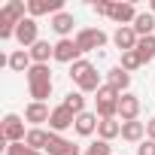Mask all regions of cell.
Masks as SVG:
<instances>
[{"label":"cell","mask_w":155,"mask_h":155,"mask_svg":"<svg viewBox=\"0 0 155 155\" xmlns=\"http://www.w3.org/2000/svg\"><path fill=\"white\" fill-rule=\"evenodd\" d=\"M73 40H76V46H79V52H94V49L107 46V34L97 31V28H82Z\"/></svg>","instance_id":"4"},{"label":"cell","mask_w":155,"mask_h":155,"mask_svg":"<svg viewBox=\"0 0 155 155\" xmlns=\"http://www.w3.org/2000/svg\"><path fill=\"white\" fill-rule=\"evenodd\" d=\"M107 85H113L119 94H128V85H131V73L122 70V67H113L107 73Z\"/></svg>","instance_id":"16"},{"label":"cell","mask_w":155,"mask_h":155,"mask_svg":"<svg viewBox=\"0 0 155 155\" xmlns=\"http://www.w3.org/2000/svg\"><path fill=\"white\" fill-rule=\"evenodd\" d=\"M113 43H116V49L125 55V52H134V49H137L140 37L134 34V28H119V31L113 34Z\"/></svg>","instance_id":"12"},{"label":"cell","mask_w":155,"mask_h":155,"mask_svg":"<svg viewBox=\"0 0 155 155\" xmlns=\"http://www.w3.org/2000/svg\"><path fill=\"white\" fill-rule=\"evenodd\" d=\"M64 107H67L70 113H76V116L85 113V94H82V91H70V94L64 97Z\"/></svg>","instance_id":"25"},{"label":"cell","mask_w":155,"mask_h":155,"mask_svg":"<svg viewBox=\"0 0 155 155\" xmlns=\"http://www.w3.org/2000/svg\"><path fill=\"white\" fill-rule=\"evenodd\" d=\"M149 9H152V15H155V0H152V3H149Z\"/></svg>","instance_id":"34"},{"label":"cell","mask_w":155,"mask_h":155,"mask_svg":"<svg viewBox=\"0 0 155 155\" xmlns=\"http://www.w3.org/2000/svg\"><path fill=\"white\" fill-rule=\"evenodd\" d=\"M143 137H146V125H143V122H122V140L140 146Z\"/></svg>","instance_id":"18"},{"label":"cell","mask_w":155,"mask_h":155,"mask_svg":"<svg viewBox=\"0 0 155 155\" xmlns=\"http://www.w3.org/2000/svg\"><path fill=\"white\" fill-rule=\"evenodd\" d=\"M119 97H122V94H119V91H116V88H113V85H107V82H104V85H101V91H97V97H94V101H97V104H116V101H119Z\"/></svg>","instance_id":"27"},{"label":"cell","mask_w":155,"mask_h":155,"mask_svg":"<svg viewBox=\"0 0 155 155\" xmlns=\"http://www.w3.org/2000/svg\"><path fill=\"white\" fill-rule=\"evenodd\" d=\"M97 137L101 140H116V137H122V122L119 119H101V125H97Z\"/></svg>","instance_id":"19"},{"label":"cell","mask_w":155,"mask_h":155,"mask_svg":"<svg viewBox=\"0 0 155 155\" xmlns=\"http://www.w3.org/2000/svg\"><path fill=\"white\" fill-rule=\"evenodd\" d=\"M137 9H134V3H113V12H110V18L113 21H119V28H131L134 21H137Z\"/></svg>","instance_id":"10"},{"label":"cell","mask_w":155,"mask_h":155,"mask_svg":"<svg viewBox=\"0 0 155 155\" xmlns=\"http://www.w3.org/2000/svg\"><path fill=\"white\" fill-rule=\"evenodd\" d=\"M131 28H134L137 37H152V34H155V15H152V12H140Z\"/></svg>","instance_id":"21"},{"label":"cell","mask_w":155,"mask_h":155,"mask_svg":"<svg viewBox=\"0 0 155 155\" xmlns=\"http://www.w3.org/2000/svg\"><path fill=\"white\" fill-rule=\"evenodd\" d=\"M91 67H94L91 61H85V58H79V61H76V64H70V79H73V82H79V79H82V76H85V73H88Z\"/></svg>","instance_id":"26"},{"label":"cell","mask_w":155,"mask_h":155,"mask_svg":"<svg viewBox=\"0 0 155 155\" xmlns=\"http://www.w3.org/2000/svg\"><path fill=\"white\" fill-rule=\"evenodd\" d=\"M58 15L64 12V0H28V15L37 18V15Z\"/></svg>","instance_id":"7"},{"label":"cell","mask_w":155,"mask_h":155,"mask_svg":"<svg viewBox=\"0 0 155 155\" xmlns=\"http://www.w3.org/2000/svg\"><path fill=\"white\" fill-rule=\"evenodd\" d=\"M28 52H31L34 64H49V58H55V46H49L46 40H40V43H37V46H31Z\"/></svg>","instance_id":"22"},{"label":"cell","mask_w":155,"mask_h":155,"mask_svg":"<svg viewBox=\"0 0 155 155\" xmlns=\"http://www.w3.org/2000/svg\"><path fill=\"white\" fill-rule=\"evenodd\" d=\"M73 125H76V113H70L64 104L52 110V116H49V131H52V134H61V131H67V128H73Z\"/></svg>","instance_id":"6"},{"label":"cell","mask_w":155,"mask_h":155,"mask_svg":"<svg viewBox=\"0 0 155 155\" xmlns=\"http://www.w3.org/2000/svg\"><path fill=\"white\" fill-rule=\"evenodd\" d=\"M25 9H28V6L21 3V0H9V3L0 9V40H12V37H15V28L28 18Z\"/></svg>","instance_id":"2"},{"label":"cell","mask_w":155,"mask_h":155,"mask_svg":"<svg viewBox=\"0 0 155 155\" xmlns=\"http://www.w3.org/2000/svg\"><path fill=\"white\" fill-rule=\"evenodd\" d=\"M79 46H76V40H58L55 43V61H61V64H76L79 61Z\"/></svg>","instance_id":"8"},{"label":"cell","mask_w":155,"mask_h":155,"mask_svg":"<svg viewBox=\"0 0 155 155\" xmlns=\"http://www.w3.org/2000/svg\"><path fill=\"white\" fill-rule=\"evenodd\" d=\"M52 31L61 37V40H70V34H73V25H76V18L70 15V12H58V15H52Z\"/></svg>","instance_id":"13"},{"label":"cell","mask_w":155,"mask_h":155,"mask_svg":"<svg viewBox=\"0 0 155 155\" xmlns=\"http://www.w3.org/2000/svg\"><path fill=\"white\" fill-rule=\"evenodd\" d=\"M146 140H155V119L146 122Z\"/></svg>","instance_id":"33"},{"label":"cell","mask_w":155,"mask_h":155,"mask_svg":"<svg viewBox=\"0 0 155 155\" xmlns=\"http://www.w3.org/2000/svg\"><path fill=\"white\" fill-rule=\"evenodd\" d=\"M28 85H31V97L37 104H46V97L52 94V70H49V64H34L28 70Z\"/></svg>","instance_id":"1"},{"label":"cell","mask_w":155,"mask_h":155,"mask_svg":"<svg viewBox=\"0 0 155 155\" xmlns=\"http://www.w3.org/2000/svg\"><path fill=\"white\" fill-rule=\"evenodd\" d=\"M119 67L131 73V70H137V67H143V58H140L137 52H125V55H122V64H119Z\"/></svg>","instance_id":"28"},{"label":"cell","mask_w":155,"mask_h":155,"mask_svg":"<svg viewBox=\"0 0 155 155\" xmlns=\"http://www.w3.org/2000/svg\"><path fill=\"white\" fill-rule=\"evenodd\" d=\"M6 67L15 70V73H28V70L34 67V58H31L28 49H15V52L9 55V64H6Z\"/></svg>","instance_id":"17"},{"label":"cell","mask_w":155,"mask_h":155,"mask_svg":"<svg viewBox=\"0 0 155 155\" xmlns=\"http://www.w3.org/2000/svg\"><path fill=\"white\" fill-rule=\"evenodd\" d=\"M140 58H143V64L146 61H152L155 58V34L152 37H140V43H137V49H134Z\"/></svg>","instance_id":"24"},{"label":"cell","mask_w":155,"mask_h":155,"mask_svg":"<svg viewBox=\"0 0 155 155\" xmlns=\"http://www.w3.org/2000/svg\"><path fill=\"white\" fill-rule=\"evenodd\" d=\"M76 85H79V91H82V94H88V91H94V94H97V91H101V73L91 67V70H88L82 79L76 82Z\"/></svg>","instance_id":"23"},{"label":"cell","mask_w":155,"mask_h":155,"mask_svg":"<svg viewBox=\"0 0 155 155\" xmlns=\"http://www.w3.org/2000/svg\"><path fill=\"white\" fill-rule=\"evenodd\" d=\"M137 155H155V140H143L137 146Z\"/></svg>","instance_id":"32"},{"label":"cell","mask_w":155,"mask_h":155,"mask_svg":"<svg viewBox=\"0 0 155 155\" xmlns=\"http://www.w3.org/2000/svg\"><path fill=\"white\" fill-rule=\"evenodd\" d=\"M49 137H52V131L31 128V131H28V137H25V143H28L31 149H37V152H46V146H49Z\"/></svg>","instance_id":"20"},{"label":"cell","mask_w":155,"mask_h":155,"mask_svg":"<svg viewBox=\"0 0 155 155\" xmlns=\"http://www.w3.org/2000/svg\"><path fill=\"white\" fill-rule=\"evenodd\" d=\"M15 43H18L21 49H31V46L40 43V25H37V18L28 15V18L15 28Z\"/></svg>","instance_id":"5"},{"label":"cell","mask_w":155,"mask_h":155,"mask_svg":"<svg viewBox=\"0 0 155 155\" xmlns=\"http://www.w3.org/2000/svg\"><path fill=\"white\" fill-rule=\"evenodd\" d=\"M49 116H52V110L46 107V104H28V110H25V122H31L34 128H40L43 122H49Z\"/></svg>","instance_id":"15"},{"label":"cell","mask_w":155,"mask_h":155,"mask_svg":"<svg viewBox=\"0 0 155 155\" xmlns=\"http://www.w3.org/2000/svg\"><path fill=\"white\" fill-rule=\"evenodd\" d=\"M49 155H82V149L76 146L73 140H64L61 134H52L49 137V146H46Z\"/></svg>","instance_id":"9"},{"label":"cell","mask_w":155,"mask_h":155,"mask_svg":"<svg viewBox=\"0 0 155 155\" xmlns=\"http://www.w3.org/2000/svg\"><path fill=\"white\" fill-rule=\"evenodd\" d=\"M140 116V97L137 94H122L119 97V119L122 122H137Z\"/></svg>","instance_id":"11"},{"label":"cell","mask_w":155,"mask_h":155,"mask_svg":"<svg viewBox=\"0 0 155 155\" xmlns=\"http://www.w3.org/2000/svg\"><path fill=\"white\" fill-rule=\"evenodd\" d=\"M6 155H43V152L31 149L28 143H9V146H6Z\"/></svg>","instance_id":"29"},{"label":"cell","mask_w":155,"mask_h":155,"mask_svg":"<svg viewBox=\"0 0 155 155\" xmlns=\"http://www.w3.org/2000/svg\"><path fill=\"white\" fill-rule=\"evenodd\" d=\"M97 125H101V119H97V113H79L76 116V134L79 137H91L94 131H97Z\"/></svg>","instance_id":"14"},{"label":"cell","mask_w":155,"mask_h":155,"mask_svg":"<svg viewBox=\"0 0 155 155\" xmlns=\"http://www.w3.org/2000/svg\"><path fill=\"white\" fill-rule=\"evenodd\" d=\"M85 155H113V152H110V143H107V140H94V143L85 149Z\"/></svg>","instance_id":"30"},{"label":"cell","mask_w":155,"mask_h":155,"mask_svg":"<svg viewBox=\"0 0 155 155\" xmlns=\"http://www.w3.org/2000/svg\"><path fill=\"white\" fill-rule=\"evenodd\" d=\"M91 9H94L97 15H110V12H113V3H110V0H97Z\"/></svg>","instance_id":"31"},{"label":"cell","mask_w":155,"mask_h":155,"mask_svg":"<svg viewBox=\"0 0 155 155\" xmlns=\"http://www.w3.org/2000/svg\"><path fill=\"white\" fill-rule=\"evenodd\" d=\"M0 137H3V143H6V146H9V143H25V137H28V131H25V119H21V116H15V113L3 116Z\"/></svg>","instance_id":"3"}]
</instances>
